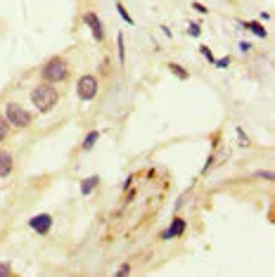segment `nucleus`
Returning a JSON list of instances; mask_svg holds the SVG:
<instances>
[{"instance_id": "1", "label": "nucleus", "mask_w": 275, "mask_h": 277, "mask_svg": "<svg viewBox=\"0 0 275 277\" xmlns=\"http://www.w3.org/2000/svg\"><path fill=\"white\" fill-rule=\"evenodd\" d=\"M57 90L52 86H48V83H43V86H38V88H33V92H31V100H33V105H36V109L38 111H50L52 107L57 105Z\"/></svg>"}, {"instance_id": "2", "label": "nucleus", "mask_w": 275, "mask_h": 277, "mask_svg": "<svg viewBox=\"0 0 275 277\" xmlns=\"http://www.w3.org/2000/svg\"><path fill=\"white\" fill-rule=\"evenodd\" d=\"M41 76H43V81H48V83H60V81H64L69 76L67 62L60 60V57H52V60H50L48 64L43 67Z\"/></svg>"}, {"instance_id": "3", "label": "nucleus", "mask_w": 275, "mask_h": 277, "mask_svg": "<svg viewBox=\"0 0 275 277\" xmlns=\"http://www.w3.org/2000/svg\"><path fill=\"white\" fill-rule=\"evenodd\" d=\"M5 116H7V123H12V126H17V128H26V126L31 123L29 111H26L24 107L14 105V102H10V105L5 107Z\"/></svg>"}, {"instance_id": "4", "label": "nucleus", "mask_w": 275, "mask_h": 277, "mask_svg": "<svg viewBox=\"0 0 275 277\" xmlns=\"http://www.w3.org/2000/svg\"><path fill=\"white\" fill-rule=\"evenodd\" d=\"M76 92H79V97L83 100V102L93 100L98 95V78H95V76H81L79 86H76Z\"/></svg>"}, {"instance_id": "5", "label": "nucleus", "mask_w": 275, "mask_h": 277, "mask_svg": "<svg viewBox=\"0 0 275 277\" xmlns=\"http://www.w3.org/2000/svg\"><path fill=\"white\" fill-rule=\"evenodd\" d=\"M29 228L36 230V232H41V234H45L50 228H52V215H48V213L33 215V218L29 221Z\"/></svg>"}, {"instance_id": "6", "label": "nucleus", "mask_w": 275, "mask_h": 277, "mask_svg": "<svg viewBox=\"0 0 275 277\" xmlns=\"http://www.w3.org/2000/svg\"><path fill=\"white\" fill-rule=\"evenodd\" d=\"M83 22L90 26L93 38H95V41H102V38H104V29H102V22H100L98 14H95V12H86V14H83Z\"/></svg>"}, {"instance_id": "7", "label": "nucleus", "mask_w": 275, "mask_h": 277, "mask_svg": "<svg viewBox=\"0 0 275 277\" xmlns=\"http://www.w3.org/2000/svg\"><path fill=\"white\" fill-rule=\"evenodd\" d=\"M12 154L5 152V149H0V178H7L10 173H12Z\"/></svg>"}, {"instance_id": "8", "label": "nucleus", "mask_w": 275, "mask_h": 277, "mask_svg": "<svg viewBox=\"0 0 275 277\" xmlns=\"http://www.w3.org/2000/svg\"><path fill=\"white\" fill-rule=\"evenodd\" d=\"M185 230V221L183 218H173L171 221V228L166 230L164 234H161V240H171V237H180Z\"/></svg>"}, {"instance_id": "9", "label": "nucleus", "mask_w": 275, "mask_h": 277, "mask_svg": "<svg viewBox=\"0 0 275 277\" xmlns=\"http://www.w3.org/2000/svg\"><path fill=\"white\" fill-rule=\"evenodd\" d=\"M95 185H98V175L83 180V183H81V194H90V192L95 190Z\"/></svg>"}, {"instance_id": "10", "label": "nucleus", "mask_w": 275, "mask_h": 277, "mask_svg": "<svg viewBox=\"0 0 275 277\" xmlns=\"http://www.w3.org/2000/svg\"><path fill=\"white\" fill-rule=\"evenodd\" d=\"M98 140H100V133H98V130H90V133L86 135V140H83V145H81V147L88 152V149H93V145H95Z\"/></svg>"}, {"instance_id": "11", "label": "nucleus", "mask_w": 275, "mask_h": 277, "mask_svg": "<svg viewBox=\"0 0 275 277\" xmlns=\"http://www.w3.org/2000/svg\"><path fill=\"white\" fill-rule=\"evenodd\" d=\"M245 26H247L249 31H254V33H256L259 38H266V36H268V33H266V29H263V26L259 24V22H247Z\"/></svg>"}, {"instance_id": "12", "label": "nucleus", "mask_w": 275, "mask_h": 277, "mask_svg": "<svg viewBox=\"0 0 275 277\" xmlns=\"http://www.w3.org/2000/svg\"><path fill=\"white\" fill-rule=\"evenodd\" d=\"M116 10H119V14L123 17V22H126V24H133V17H131V14L126 12V7H123L121 3H116Z\"/></svg>"}, {"instance_id": "13", "label": "nucleus", "mask_w": 275, "mask_h": 277, "mask_svg": "<svg viewBox=\"0 0 275 277\" xmlns=\"http://www.w3.org/2000/svg\"><path fill=\"white\" fill-rule=\"evenodd\" d=\"M116 45H119V60H121V64H123V60H126V52H123V33H119V38H116Z\"/></svg>"}, {"instance_id": "14", "label": "nucleus", "mask_w": 275, "mask_h": 277, "mask_svg": "<svg viewBox=\"0 0 275 277\" xmlns=\"http://www.w3.org/2000/svg\"><path fill=\"white\" fill-rule=\"evenodd\" d=\"M169 69H171L176 76H180V78H188V71H185L183 67H178V64H169Z\"/></svg>"}, {"instance_id": "15", "label": "nucleus", "mask_w": 275, "mask_h": 277, "mask_svg": "<svg viewBox=\"0 0 275 277\" xmlns=\"http://www.w3.org/2000/svg\"><path fill=\"white\" fill-rule=\"evenodd\" d=\"M235 133H237V137H240V147H249V140H247L245 130H242V128H235Z\"/></svg>"}, {"instance_id": "16", "label": "nucleus", "mask_w": 275, "mask_h": 277, "mask_svg": "<svg viewBox=\"0 0 275 277\" xmlns=\"http://www.w3.org/2000/svg\"><path fill=\"white\" fill-rule=\"evenodd\" d=\"M199 52H202V55H204V57H207V60H209V62H211V64H214V62H216V57H214V55H211V50H209V48H207V45H202V48H199Z\"/></svg>"}, {"instance_id": "17", "label": "nucleus", "mask_w": 275, "mask_h": 277, "mask_svg": "<svg viewBox=\"0 0 275 277\" xmlns=\"http://www.w3.org/2000/svg\"><path fill=\"white\" fill-rule=\"evenodd\" d=\"M5 135H7V121L5 118H0V142L5 140Z\"/></svg>"}, {"instance_id": "18", "label": "nucleus", "mask_w": 275, "mask_h": 277, "mask_svg": "<svg viewBox=\"0 0 275 277\" xmlns=\"http://www.w3.org/2000/svg\"><path fill=\"white\" fill-rule=\"evenodd\" d=\"M214 64H216V67H218V69H226V67H228V64H230V60H228V57H223V60L214 62Z\"/></svg>"}, {"instance_id": "19", "label": "nucleus", "mask_w": 275, "mask_h": 277, "mask_svg": "<svg viewBox=\"0 0 275 277\" xmlns=\"http://www.w3.org/2000/svg\"><path fill=\"white\" fill-rule=\"evenodd\" d=\"M256 178H266V180H273V173H270V171H259V173H256Z\"/></svg>"}, {"instance_id": "20", "label": "nucleus", "mask_w": 275, "mask_h": 277, "mask_svg": "<svg viewBox=\"0 0 275 277\" xmlns=\"http://www.w3.org/2000/svg\"><path fill=\"white\" fill-rule=\"evenodd\" d=\"M10 272H12V268H10V265L0 263V277H3V275H10Z\"/></svg>"}, {"instance_id": "21", "label": "nucleus", "mask_w": 275, "mask_h": 277, "mask_svg": "<svg viewBox=\"0 0 275 277\" xmlns=\"http://www.w3.org/2000/svg\"><path fill=\"white\" fill-rule=\"evenodd\" d=\"M199 24H190V36H199Z\"/></svg>"}, {"instance_id": "22", "label": "nucleus", "mask_w": 275, "mask_h": 277, "mask_svg": "<svg viewBox=\"0 0 275 277\" xmlns=\"http://www.w3.org/2000/svg\"><path fill=\"white\" fill-rule=\"evenodd\" d=\"M129 272H131V265H121V268L116 270V275L121 277V275H129Z\"/></svg>"}, {"instance_id": "23", "label": "nucleus", "mask_w": 275, "mask_h": 277, "mask_svg": "<svg viewBox=\"0 0 275 277\" xmlns=\"http://www.w3.org/2000/svg\"><path fill=\"white\" fill-rule=\"evenodd\" d=\"M192 7H195L197 12H207V7H204V5H199V3H192Z\"/></svg>"}]
</instances>
